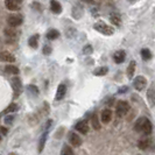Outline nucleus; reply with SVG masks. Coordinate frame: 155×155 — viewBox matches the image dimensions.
<instances>
[{
	"label": "nucleus",
	"instance_id": "9b49d317",
	"mask_svg": "<svg viewBox=\"0 0 155 155\" xmlns=\"http://www.w3.org/2000/svg\"><path fill=\"white\" fill-rule=\"evenodd\" d=\"M152 145H153V140L152 139H141L138 142V147L142 150H146L148 148H150Z\"/></svg>",
	"mask_w": 155,
	"mask_h": 155
},
{
	"label": "nucleus",
	"instance_id": "5701e85b",
	"mask_svg": "<svg viewBox=\"0 0 155 155\" xmlns=\"http://www.w3.org/2000/svg\"><path fill=\"white\" fill-rule=\"evenodd\" d=\"M107 71H109L107 67H101V68H97L94 70V75L96 76H104L107 74Z\"/></svg>",
	"mask_w": 155,
	"mask_h": 155
},
{
	"label": "nucleus",
	"instance_id": "423d86ee",
	"mask_svg": "<svg viewBox=\"0 0 155 155\" xmlns=\"http://www.w3.org/2000/svg\"><path fill=\"white\" fill-rule=\"evenodd\" d=\"M69 142L74 146V147H78L82 145V139L79 138V135L76 134L74 132H70L69 133Z\"/></svg>",
	"mask_w": 155,
	"mask_h": 155
},
{
	"label": "nucleus",
	"instance_id": "1a4fd4ad",
	"mask_svg": "<svg viewBox=\"0 0 155 155\" xmlns=\"http://www.w3.org/2000/svg\"><path fill=\"white\" fill-rule=\"evenodd\" d=\"M0 61L6 63H12L15 61V57L8 51H1L0 53Z\"/></svg>",
	"mask_w": 155,
	"mask_h": 155
},
{
	"label": "nucleus",
	"instance_id": "c756f323",
	"mask_svg": "<svg viewBox=\"0 0 155 155\" xmlns=\"http://www.w3.org/2000/svg\"><path fill=\"white\" fill-rule=\"evenodd\" d=\"M27 90H28L31 93H33V94H36V96L39 94V89H38L35 85H28L27 86Z\"/></svg>",
	"mask_w": 155,
	"mask_h": 155
},
{
	"label": "nucleus",
	"instance_id": "f3484780",
	"mask_svg": "<svg viewBox=\"0 0 155 155\" xmlns=\"http://www.w3.org/2000/svg\"><path fill=\"white\" fill-rule=\"evenodd\" d=\"M5 71H6L7 74H11V75H18V74H19V68L15 67V65L9 64V65H6Z\"/></svg>",
	"mask_w": 155,
	"mask_h": 155
},
{
	"label": "nucleus",
	"instance_id": "393cba45",
	"mask_svg": "<svg viewBox=\"0 0 155 155\" xmlns=\"http://www.w3.org/2000/svg\"><path fill=\"white\" fill-rule=\"evenodd\" d=\"M143 120H145V117H141V118H139V119L137 120V123H135V125H134V130H135L137 132L141 133V128H142Z\"/></svg>",
	"mask_w": 155,
	"mask_h": 155
},
{
	"label": "nucleus",
	"instance_id": "dca6fc26",
	"mask_svg": "<svg viewBox=\"0 0 155 155\" xmlns=\"http://www.w3.org/2000/svg\"><path fill=\"white\" fill-rule=\"evenodd\" d=\"M91 124H92V127L96 130V131H98V130H101V121H99V119H98V116L94 113L91 118Z\"/></svg>",
	"mask_w": 155,
	"mask_h": 155
},
{
	"label": "nucleus",
	"instance_id": "bb28decb",
	"mask_svg": "<svg viewBox=\"0 0 155 155\" xmlns=\"http://www.w3.org/2000/svg\"><path fill=\"white\" fill-rule=\"evenodd\" d=\"M15 111H18V105L13 103V104H11L7 109L5 110V113H6V114H7V113H13V112H15Z\"/></svg>",
	"mask_w": 155,
	"mask_h": 155
},
{
	"label": "nucleus",
	"instance_id": "a211bd4d",
	"mask_svg": "<svg viewBox=\"0 0 155 155\" xmlns=\"http://www.w3.org/2000/svg\"><path fill=\"white\" fill-rule=\"evenodd\" d=\"M58 36H60V31H56V29H50L47 33V38L49 40H56L58 39Z\"/></svg>",
	"mask_w": 155,
	"mask_h": 155
},
{
	"label": "nucleus",
	"instance_id": "72a5a7b5",
	"mask_svg": "<svg viewBox=\"0 0 155 155\" xmlns=\"http://www.w3.org/2000/svg\"><path fill=\"white\" fill-rule=\"evenodd\" d=\"M0 132L2 133L4 135H6V134H7V128H6V127H1V128H0Z\"/></svg>",
	"mask_w": 155,
	"mask_h": 155
},
{
	"label": "nucleus",
	"instance_id": "4c0bfd02",
	"mask_svg": "<svg viewBox=\"0 0 155 155\" xmlns=\"http://www.w3.org/2000/svg\"><path fill=\"white\" fill-rule=\"evenodd\" d=\"M0 141H1V134H0Z\"/></svg>",
	"mask_w": 155,
	"mask_h": 155
},
{
	"label": "nucleus",
	"instance_id": "39448f33",
	"mask_svg": "<svg viewBox=\"0 0 155 155\" xmlns=\"http://www.w3.org/2000/svg\"><path fill=\"white\" fill-rule=\"evenodd\" d=\"M12 86H13V90L14 92L20 94L21 91H22V83H21V79L18 77V76H14L12 78Z\"/></svg>",
	"mask_w": 155,
	"mask_h": 155
},
{
	"label": "nucleus",
	"instance_id": "cd10ccee",
	"mask_svg": "<svg viewBox=\"0 0 155 155\" xmlns=\"http://www.w3.org/2000/svg\"><path fill=\"white\" fill-rule=\"evenodd\" d=\"M148 98H149V101L152 104H155V89H150L149 91H148Z\"/></svg>",
	"mask_w": 155,
	"mask_h": 155
},
{
	"label": "nucleus",
	"instance_id": "f257e3e1",
	"mask_svg": "<svg viewBox=\"0 0 155 155\" xmlns=\"http://www.w3.org/2000/svg\"><path fill=\"white\" fill-rule=\"evenodd\" d=\"M93 28H94L97 31H99V33H101V34H104V35H112V34L114 33V28H113V27H111V26H109V25H106V23L103 22V21L96 22L94 23V26H93Z\"/></svg>",
	"mask_w": 155,
	"mask_h": 155
},
{
	"label": "nucleus",
	"instance_id": "473e14b6",
	"mask_svg": "<svg viewBox=\"0 0 155 155\" xmlns=\"http://www.w3.org/2000/svg\"><path fill=\"white\" fill-rule=\"evenodd\" d=\"M50 53H51V48L49 46H45V48H43V54L49 55Z\"/></svg>",
	"mask_w": 155,
	"mask_h": 155
},
{
	"label": "nucleus",
	"instance_id": "9d476101",
	"mask_svg": "<svg viewBox=\"0 0 155 155\" xmlns=\"http://www.w3.org/2000/svg\"><path fill=\"white\" fill-rule=\"evenodd\" d=\"M111 119H112V111H111L110 109L104 110L101 114V123H104V124H109L110 121H111Z\"/></svg>",
	"mask_w": 155,
	"mask_h": 155
},
{
	"label": "nucleus",
	"instance_id": "4be33fe9",
	"mask_svg": "<svg viewBox=\"0 0 155 155\" xmlns=\"http://www.w3.org/2000/svg\"><path fill=\"white\" fill-rule=\"evenodd\" d=\"M141 57H142V60H145V61L150 60V58H152V53H150V50L147 49V48L142 49V50H141Z\"/></svg>",
	"mask_w": 155,
	"mask_h": 155
},
{
	"label": "nucleus",
	"instance_id": "f8f14e48",
	"mask_svg": "<svg viewBox=\"0 0 155 155\" xmlns=\"http://www.w3.org/2000/svg\"><path fill=\"white\" fill-rule=\"evenodd\" d=\"M50 8H51L53 13H55V14H60V13L62 12V6H61V4H60L58 1H56V0H51V1H50Z\"/></svg>",
	"mask_w": 155,
	"mask_h": 155
},
{
	"label": "nucleus",
	"instance_id": "412c9836",
	"mask_svg": "<svg viewBox=\"0 0 155 155\" xmlns=\"http://www.w3.org/2000/svg\"><path fill=\"white\" fill-rule=\"evenodd\" d=\"M28 42H29V46H31L33 49H36V48H38V45H39V35H33Z\"/></svg>",
	"mask_w": 155,
	"mask_h": 155
},
{
	"label": "nucleus",
	"instance_id": "aec40b11",
	"mask_svg": "<svg viewBox=\"0 0 155 155\" xmlns=\"http://www.w3.org/2000/svg\"><path fill=\"white\" fill-rule=\"evenodd\" d=\"M47 137H48V131H47L46 133H43V134H42V137H41V139H40V142H39V153H41V152L43 150L45 143H46V141H47Z\"/></svg>",
	"mask_w": 155,
	"mask_h": 155
},
{
	"label": "nucleus",
	"instance_id": "f704fd0d",
	"mask_svg": "<svg viewBox=\"0 0 155 155\" xmlns=\"http://www.w3.org/2000/svg\"><path fill=\"white\" fill-rule=\"evenodd\" d=\"M125 91H127V87L125 86V87H121V89H119V93H124Z\"/></svg>",
	"mask_w": 155,
	"mask_h": 155
},
{
	"label": "nucleus",
	"instance_id": "c9c22d12",
	"mask_svg": "<svg viewBox=\"0 0 155 155\" xmlns=\"http://www.w3.org/2000/svg\"><path fill=\"white\" fill-rule=\"evenodd\" d=\"M8 155H18V154H15V153H11V154H8Z\"/></svg>",
	"mask_w": 155,
	"mask_h": 155
},
{
	"label": "nucleus",
	"instance_id": "7ed1b4c3",
	"mask_svg": "<svg viewBox=\"0 0 155 155\" xmlns=\"http://www.w3.org/2000/svg\"><path fill=\"white\" fill-rule=\"evenodd\" d=\"M133 85L135 87V90L141 91V90H143L146 87V85H147V79L143 77V76H138V77L134 78Z\"/></svg>",
	"mask_w": 155,
	"mask_h": 155
},
{
	"label": "nucleus",
	"instance_id": "2eb2a0df",
	"mask_svg": "<svg viewBox=\"0 0 155 155\" xmlns=\"http://www.w3.org/2000/svg\"><path fill=\"white\" fill-rule=\"evenodd\" d=\"M5 6L9 11H16V9H19L15 0H5Z\"/></svg>",
	"mask_w": 155,
	"mask_h": 155
},
{
	"label": "nucleus",
	"instance_id": "7c9ffc66",
	"mask_svg": "<svg viewBox=\"0 0 155 155\" xmlns=\"http://www.w3.org/2000/svg\"><path fill=\"white\" fill-rule=\"evenodd\" d=\"M92 50H93L92 47L90 46V45H87V46L83 49V53H84V54H91V53H92Z\"/></svg>",
	"mask_w": 155,
	"mask_h": 155
},
{
	"label": "nucleus",
	"instance_id": "6ab92c4d",
	"mask_svg": "<svg viewBox=\"0 0 155 155\" xmlns=\"http://www.w3.org/2000/svg\"><path fill=\"white\" fill-rule=\"evenodd\" d=\"M4 33H5V36H7L9 39H14L16 36V31L13 29V27H7V28L4 31Z\"/></svg>",
	"mask_w": 155,
	"mask_h": 155
},
{
	"label": "nucleus",
	"instance_id": "0eeeda50",
	"mask_svg": "<svg viewBox=\"0 0 155 155\" xmlns=\"http://www.w3.org/2000/svg\"><path fill=\"white\" fill-rule=\"evenodd\" d=\"M75 128H76L79 133L86 134V133L89 132V125H87V121H86V120H81V121H78L77 124H76V126H75Z\"/></svg>",
	"mask_w": 155,
	"mask_h": 155
},
{
	"label": "nucleus",
	"instance_id": "f03ea898",
	"mask_svg": "<svg viewBox=\"0 0 155 155\" xmlns=\"http://www.w3.org/2000/svg\"><path fill=\"white\" fill-rule=\"evenodd\" d=\"M130 111V104L125 101H120L117 104L116 112L118 117H124L127 114V112Z\"/></svg>",
	"mask_w": 155,
	"mask_h": 155
},
{
	"label": "nucleus",
	"instance_id": "a878e982",
	"mask_svg": "<svg viewBox=\"0 0 155 155\" xmlns=\"http://www.w3.org/2000/svg\"><path fill=\"white\" fill-rule=\"evenodd\" d=\"M61 154L62 155H75V153H74V150L71 149L70 146L64 145V146L62 147V152H61Z\"/></svg>",
	"mask_w": 155,
	"mask_h": 155
},
{
	"label": "nucleus",
	"instance_id": "ddd939ff",
	"mask_svg": "<svg viewBox=\"0 0 155 155\" xmlns=\"http://www.w3.org/2000/svg\"><path fill=\"white\" fill-rule=\"evenodd\" d=\"M125 57H126V54H125L124 50H119V51H117L116 54L113 55V60H114V62L118 63V64L124 62Z\"/></svg>",
	"mask_w": 155,
	"mask_h": 155
},
{
	"label": "nucleus",
	"instance_id": "c85d7f7f",
	"mask_svg": "<svg viewBox=\"0 0 155 155\" xmlns=\"http://www.w3.org/2000/svg\"><path fill=\"white\" fill-rule=\"evenodd\" d=\"M110 20H111V22L113 23V25H116V26H119L120 22H121L120 18H119V16H117V15H111Z\"/></svg>",
	"mask_w": 155,
	"mask_h": 155
},
{
	"label": "nucleus",
	"instance_id": "6e6552de",
	"mask_svg": "<svg viewBox=\"0 0 155 155\" xmlns=\"http://www.w3.org/2000/svg\"><path fill=\"white\" fill-rule=\"evenodd\" d=\"M153 131V126H152V123L148 120L147 118H145L143 120V124H142V128H141V133L146 134V135H149Z\"/></svg>",
	"mask_w": 155,
	"mask_h": 155
},
{
	"label": "nucleus",
	"instance_id": "4468645a",
	"mask_svg": "<svg viewBox=\"0 0 155 155\" xmlns=\"http://www.w3.org/2000/svg\"><path fill=\"white\" fill-rule=\"evenodd\" d=\"M65 92H67V86L64 84H60L58 87H57V92H56V99L57 101L62 99L63 97L65 96Z\"/></svg>",
	"mask_w": 155,
	"mask_h": 155
},
{
	"label": "nucleus",
	"instance_id": "e433bc0d",
	"mask_svg": "<svg viewBox=\"0 0 155 155\" xmlns=\"http://www.w3.org/2000/svg\"><path fill=\"white\" fill-rule=\"evenodd\" d=\"M18 1H19V2H22V0H18Z\"/></svg>",
	"mask_w": 155,
	"mask_h": 155
},
{
	"label": "nucleus",
	"instance_id": "20e7f679",
	"mask_svg": "<svg viewBox=\"0 0 155 155\" xmlns=\"http://www.w3.org/2000/svg\"><path fill=\"white\" fill-rule=\"evenodd\" d=\"M23 19L22 15H19V14H14V15H9L7 18V22L11 27H18L22 23Z\"/></svg>",
	"mask_w": 155,
	"mask_h": 155
},
{
	"label": "nucleus",
	"instance_id": "2f4dec72",
	"mask_svg": "<svg viewBox=\"0 0 155 155\" xmlns=\"http://www.w3.org/2000/svg\"><path fill=\"white\" fill-rule=\"evenodd\" d=\"M13 120H14V117L13 116H8L5 118V123L7 125H11V124H13Z\"/></svg>",
	"mask_w": 155,
	"mask_h": 155
},
{
	"label": "nucleus",
	"instance_id": "b1692460",
	"mask_svg": "<svg viewBox=\"0 0 155 155\" xmlns=\"http://www.w3.org/2000/svg\"><path fill=\"white\" fill-rule=\"evenodd\" d=\"M134 71H135V62H134V61H132V62L130 63L128 68H127V76H128V78L133 77Z\"/></svg>",
	"mask_w": 155,
	"mask_h": 155
}]
</instances>
